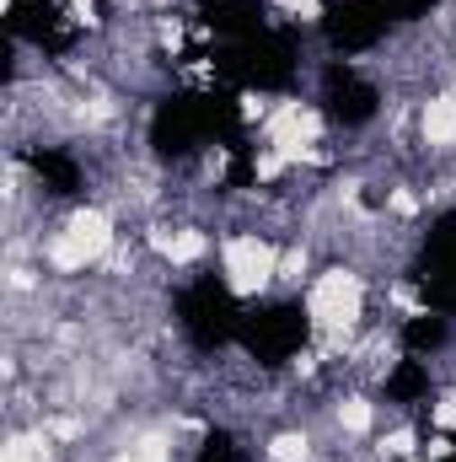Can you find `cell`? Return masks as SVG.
I'll use <instances>...</instances> for the list:
<instances>
[{"instance_id": "6da1fadb", "label": "cell", "mask_w": 456, "mask_h": 462, "mask_svg": "<svg viewBox=\"0 0 456 462\" xmlns=\"http://www.w3.org/2000/svg\"><path fill=\"white\" fill-rule=\"evenodd\" d=\"M274 269H279V258H274V247L263 236H231L226 242V291L247 296V291L269 285Z\"/></svg>"}, {"instance_id": "7a4b0ae2", "label": "cell", "mask_w": 456, "mask_h": 462, "mask_svg": "<svg viewBox=\"0 0 456 462\" xmlns=\"http://www.w3.org/2000/svg\"><path fill=\"white\" fill-rule=\"evenodd\" d=\"M108 236H114V231H108V216H103V210H81V216H70V226L54 242L49 258H54L59 269H87V263L108 247Z\"/></svg>"}, {"instance_id": "3957f363", "label": "cell", "mask_w": 456, "mask_h": 462, "mask_svg": "<svg viewBox=\"0 0 456 462\" xmlns=\"http://www.w3.org/2000/svg\"><path fill=\"white\" fill-rule=\"evenodd\" d=\"M312 318L323 328H349L360 318V280L343 274V269H328L317 285H312Z\"/></svg>"}, {"instance_id": "277c9868", "label": "cell", "mask_w": 456, "mask_h": 462, "mask_svg": "<svg viewBox=\"0 0 456 462\" xmlns=\"http://www.w3.org/2000/svg\"><path fill=\"white\" fill-rule=\"evenodd\" d=\"M381 11H376V0H343L333 5V16H328V32L339 38L343 49H360V43H370L376 32H381Z\"/></svg>"}, {"instance_id": "5b68a950", "label": "cell", "mask_w": 456, "mask_h": 462, "mask_svg": "<svg viewBox=\"0 0 456 462\" xmlns=\"http://www.w3.org/2000/svg\"><path fill=\"white\" fill-rule=\"evenodd\" d=\"M188 328H194V339H221L231 328V301H226V291H215V285H199L194 296H188Z\"/></svg>"}, {"instance_id": "8992f818", "label": "cell", "mask_w": 456, "mask_h": 462, "mask_svg": "<svg viewBox=\"0 0 456 462\" xmlns=\"http://www.w3.org/2000/svg\"><path fill=\"white\" fill-rule=\"evenodd\" d=\"M301 334H306V318L301 312H269V318L252 323L247 345L258 349V355H290V349L301 345Z\"/></svg>"}, {"instance_id": "52a82bcc", "label": "cell", "mask_w": 456, "mask_h": 462, "mask_svg": "<svg viewBox=\"0 0 456 462\" xmlns=\"http://www.w3.org/2000/svg\"><path fill=\"white\" fill-rule=\"evenodd\" d=\"M328 108H333V118H343V124H360V118L376 114V92H370L365 81H354L349 70H333V81H328Z\"/></svg>"}, {"instance_id": "ba28073f", "label": "cell", "mask_w": 456, "mask_h": 462, "mask_svg": "<svg viewBox=\"0 0 456 462\" xmlns=\"http://www.w3.org/2000/svg\"><path fill=\"white\" fill-rule=\"evenodd\" d=\"M199 129H205V114H194L188 103H172V108H161V118H156V145L161 151H188L199 140Z\"/></svg>"}, {"instance_id": "9c48e42d", "label": "cell", "mask_w": 456, "mask_h": 462, "mask_svg": "<svg viewBox=\"0 0 456 462\" xmlns=\"http://www.w3.org/2000/svg\"><path fill=\"white\" fill-rule=\"evenodd\" d=\"M205 16L221 32H258V5L252 0H205Z\"/></svg>"}, {"instance_id": "30bf717a", "label": "cell", "mask_w": 456, "mask_h": 462, "mask_svg": "<svg viewBox=\"0 0 456 462\" xmlns=\"http://www.w3.org/2000/svg\"><path fill=\"white\" fill-rule=\"evenodd\" d=\"M32 172H38L54 194H70V189L81 183L76 162H70V156H59V151H32Z\"/></svg>"}, {"instance_id": "8fae6325", "label": "cell", "mask_w": 456, "mask_h": 462, "mask_svg": "<svg viewBox=\"0 0 456 462\" xmlns=\"http://www.w3.org/2000/svg\"><path fill=\"white\" fill-rule=\"evenodd\" d=\"M424 140H430V145L456 140V97H435V103L424 108Z\"/></svg>"}, {"instance_id": "7c38bea8", "label": "cell", "mask_w": 456, "mask_h": 462, "mask_svg": "<svg viewBox=\"0 0 456 462\" xmlns=\"http://www.w3.org/2000/svg\"><path fill=\"white\" fill-rule=\"evenodd\" d=\"M161 253H167L172 263H188V258L205 253V236H199V231H172V236H161Z\"/></svg>"}, {"instance_id": "4fadbf2b", "label": "cell", "mask_w": 456, "mask_h": 462, "mask_svg": "<svg viewBox=\"0 0 456 462\" xmlns=\"http://www.w3.org/2000/svg\"><path fill=\"white\" fill-rule=\"evenodd\" d=\"M441 339H446V323H441V318H430V312H424V318H414V323H408V345L435 349Z\"/></svg>"}, {"instance_id": "5bb4252c", "label": "cell", "mask_w": 456, "mask_h": 462, "mask_svg": "<svg viewBox=\"0 0 456 462\" xmlns=\"http://www.w3.org/2000/svg\"><path fill=\"white\" fill-rule=\"evenodd\" d=\"M0 462H49V447L38 441V436H22V441H11L5 447V457Z\"/></svg>"}, {"instance_id": "9a60e30c", "label": "cell", "mask_w": 456, "mask_h": 462, "mask_svg": "<svg viewBox=\"0 0 456 462\" xmlns=\"http://www.w3.org/2000/svg\"><path fill=\"white\" fill-rule=\"evenodd\" d=\"M392 393H397V398H414V393H424V371H419V365H403V371L392 376Z\"/></svg>"}, {"instance_id": "2e32d148", "label": "cell", "mask_w": 456, "mask_h": 462, "mask_svg": "<svg viewBox=\"0 0 456 462\" xmlns=\"http://www.w3.org/2000/svg\"><path fill=\"white\" fill-rule=\"evenodd\" d=\"M339 414H343V425H349V430H370V403H360V398H349V403H343Z\"/></svg>"}, {"instance_id": "e0dca14e", "label": "cell", "mask_w": 456, "mask_h": 462, "mask_svg": "<svg viewBox=\"0 0 456 462\" xmlns=\"http://www.w3.org/2000/svg\"><path fill=\"white\" fill-rule=\"evenodd\" d=\"M424 5H430V0H376L381 16H419Z\"/></svg>"}, {"instance_id": "ac0fdd59", "label": "cell", "mask_w": 456, "mask_h": 462, "mask_svg": "<svg viewBox=\"0 0 456 462\" xmlns=\"http://www.w3.org/2000/svg\"><path fill=\"white\" fill-rule=\"evenodd\" d=\"M274 457L279 462H301L306 457V441H301V436H279V441H274Z\"/></svg>"}, {"instance_id": "d6986e66", "label": "cell", "mask_w": 456, "mask_h": 462, "mask_svg": "<svg viewBox=\"0 0 456 462\" xmlns=\"http://www.w3.org/2000/svg\"><path fill=\"white\" fill-rule=\"evenodd\" d=\"M118 462H167V452H161V441H140L129 457H118Z\"/></svg>"}, {"instance_id": "ffe728a7", "label": "cell", "mask_w": 456, "mask_h": 462, "mask_svg": "<svg viewBox=\"0 0 456 462\" xmlns=\"http://www.w3.org/2000/svg\"><path fill=\"white\" fill-rule=\"evenodd\" d=\"M279 5H285L290 16H317V5H323V0H279Z\"/></svg>"}, {"instance_id": "44dd1931", "label": "cell", "mask_w": 456, "mask_h": 462, "mask_svg": "<svg viewBox=\"0 0 456 462\" xmlns=\"http://www.w3.org/2000/svg\"><path fill=\"white\" fill-rule=\"evenodd\" d=\"M435 462H456V457H435Z\"/></svg>"}]
</instances>
